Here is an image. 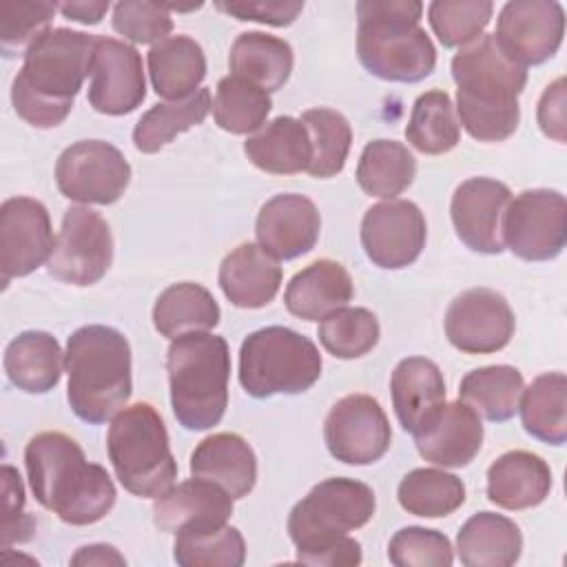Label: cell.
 Segmentation results:
<instances>
[{
    "label": "cell",
    "instance_id": "34",
    "mask_svg": "<svg viewBox=\"0 0 567 567\" xmlns=\"http://www.w3.org/2000/svg\"><path fill=\"white\" fill-rule=\"evenodd\" d=\"M520 421L529 436L563 445L567 441V379L563 372L536 377L520 394Z\"/></svg>",
    "mask_w": 567,
    "mask_h": 567
},
{
    "label": "cell",
    "instance_id": "7",
    "mask_svg": "<svg viewBox=\"0 0 567 567\" xmlns=\"http://www.w3.org/2000/svg\"><path fill=\"white\" fill-rule=\"evenodd\" d=\"M106 450L122 487L142 498H157L175 485L177 463L168 432L151 403L124 405L111 421Z\"/></svg>",
    "mask_w": 567,
    "mask_h": 567
},
{
    "label": "cell",
    "instance_id": "2",
    "mask_svg": "<svg viewBox=\"0 0 567 567\" xmlns=\"http://www.w3.org/2000/svg\"><path fill=\"white\" fill-rule=\"evenodd\" d=\"M97 35L58 27L42 33L24 53L11 84L16 113L35 128H53L66 120L86 75Z\"/></svg>",
    "mask_w": 567,
    "mask_h": 567
},
{
    "label": "cell",
    "instance_id": "42",
    "mask_svg": "<svg viewBox=\"0 0 567 567\" xmlns=\"http://www.w3.org/2000/svg\"><path fill=\"white\" fill-rule=\"evenodd\" d=\"M301 124L308 131L312 157L308 164V173L312 177H334L343 171L350 144L352 128L346 115L334 109H310L301 115Z\"/></svg>",
    "mask_w": 567,
    "mask_h": 567
},
{
    "label": "cell",
    "instance_id": "37",
    "mask_svg": "<svg viewBox=\"0 0 567 567\" xmlns=\"http://www.w3.org/2000/svg\"><path fill=\"white\" fill-rule=\"evenodd\" d=\"M213 109L210 91L197 89L193 95L175 102L153 104L133 128V144L142 153H157L179 133L202 124Z\"/></svg>",
    "mask_w": 567,
    "mask_h": 567
},
{
    "label": "cell",
    "instance_id": "31",
    "mask_svg": "<svg viewBox=\"0 0 567 567\" xmlns=\"http://www.w3.org/2000/svg\"><path fill=\"white\" fill-rule=\"evenodd\" d=\"M153 91L171 102L193 95L206 78V55L188 35H168L148 51Z\"/></svg>",
    "mask_w": 567,
    "mask_h": 567
},
{
    "label": "cell",
    "instance_id": "23",
    "mask_svg": "<svg viewBox=\"0 0 567 567\" xmlns=\"http://www.w3.org/2000/svg\"><path fill=\"white\" fill-rule=\"evenodd\" d=\"M190 474L219 485L233 498H244L257 483V456L239 434H210L193 450Z\"/></svg>",
    "mask_w": 567,
    "mask_h": 567
},
{
    "label": "cell",
    "instance_id": "14",
    "mask_svg": "<svg viewBox=\"0 0 567 567\" xmlns=\"http://www.w3.org/2000/svg\"><path fill=\"white\" fill-rule=\"evenodd\" d=\"M565 11L556 0H512L503 4L494 40L520 66L547 62L563 44Z\"/></svg>",
    "mask_w": 567,
    "mask_h": 567
},
{
    "label": "cell",
    "instance_id": "49",
    "mask_svg": "<svg viewBox=\"0 0 567 567\" xmlns=\"http://www.w3.org/2000/svg\"><path fill=\"white\" fill-rule=\"evenodd\" d=\"M219 11L237 18L264 22L270 27H288L303 11L301 0H248V2H217Z\"/></svg>",
    "mask_w": 567,
    "mask_h": 567
},
{
    "label": "cell",
    "instance_id": "43",
    "mask_svg": "<svg viewBox=\"0 0 567 567\" xmlns=\"http://www.w3.org/2000/svg\"><path fill=\"white\" fill-rule=\"evenodd\" d=\"M321 346L337 359H357L368 354L381 334L379 319L368 308H337L319 323Z\"/></svg>",
    "mask_w": 567,
    "mask_h": 567
},
{
    "label": "cell",
    "instance_id": "36",
    "mask_svg": "<svg viewBox=\"0 0 567 567\" xmlns=\"http://www.w3.org/2000/svg\"><path fill=\"white\" fill-rule=\"evenodd\" d=\"M173 558L182 567H239L246 560V543L228 523L193 525L175 534Z\"/></svg>",
    "mask_w": 567,
    "mask_h": 567
},
{
    "label": "cell",
    "instance_id": "51",
    "mask_svg": "<svg viewBox=\"0 0 567 567\" xmlns=\"http://www.w3.org/2000/svg\"><path fill=\"white\" fill-rule=\"evenodd\" d=\"M71 565L91 567V565H126V558L113 547L104 543L84 545L71 556Z\"/></svg>",
    "mask_w": 567,
    "mask_h": 567
},
{
    "label": "cell",
    "instance_id": "32",
    "mask_svg": "<svg viewBox=\"0 0 567 567\" xmlns=\"http://www.w3.org/2000/svg\"><path fill=\"white\" fill-rule=\"evenodd\" d=\"M295 55L286 40L264 33H239L228 53V66L233 75L252 82L264 91L281 89L292 73Z\"/></svg>",
    "mask_w": 567,
    "mask_h": 567
},
{
    "label": "cell",
    "instance_id": "19",
    "mask_svg": "<svg viewBox=\"0 0 567 567\" xmlns=\"http://www.w3.org/2000/svg\"><path fill=\"white\" fill-rule=\"evenodd\" d=\"M512 190L492 177H470L452 195L450 215L458 239L474 252L498 255L505 250L503 217Z\"/></svg>",
    "mask_w": 567,
    "mask_h": 567
},
{
    "label": "cell",
    "instance_id": "41",
    "mask_svg": "<svg viewBox=\"0 0 567 567\" xmlns=\"http://www.w3.org/2000/svg\"><path fill=\"white\" fill-rule=\"evenodd\" d=\"M272 109L268 91L255 86L252 82L226 75L217 82L213 97V117L219 128L233 135H248L266 124Z\"/></svg>",
    "mask_w": 567,
    "mask_h": 567
},
{
    "label": "cell",
    "instance_id": "30",
    "mask_svg": "<svg viewBox=\"0 0 567 567\" xmlns=\"http://www.w3.org/2000/svg\"><path fill=\"white\" fill-rule=\"evenodd\" d=\"M248 159L272 175H295L308 171L312 146L301 120L279 115L266 122L244 142Z\"/></svg>",
    "mask_w": 567,
    "mask_h": 567
},
{
    "label": "cell",
    "instance_id": "27",
    "mask_svg": "<svg viewBox=\"0 0 567 567\" xmlns=\"http://www.w3.org/2000/svg\"><path fill=\"white\" fill-rule=\"evenodd\" d=\"M352 295L354 284L348 270L334 259H317L288 281L284 303L290 315L303 321H319L343 308Z\"/></svg>",
    "mask_w": 567,
    "mask_h": 567
},
{
    "label": "cell",
    "instance_id": "29",
    "mask_svg": "<svg viewBox=\"0 0 567 567\" xmlns=\"http://www.w3.org/2000/svg\"><path fill=\"white\" fill-rule=\"evenodd\" d=\"M2 363L9 381L29 394L51 392L62 377L60 343L44 330H24L11 339Z\"/></svg>",
    "mask_w": 567,
    "mask_h": 567
},
{
    "label": "cell",
    "instance_id": "1",
    "mask_svg": "<svg viewBox=\"0 0 567 567\" xmlns=\"http://www.w3.org/2000/svg\"><path fill=\"white\" fill-rule=\"evenodd\" d=\"M24 465L35 501L66 525H93L115 505L109 472L89 463L78 441L62 432H40L24 447Z\"/></svg>",
    "mask_w": 567,
    "mask_h": 567
},
{
    "label": "cell",
    "instance_id": "21",
    "mask_svg": "<svg viewBox=\"0 0 567 567\" xmlns=\"http://www.w3.org/2000/svg\"><path fill=\"white\" fill-rule=\"evenodd\" d=\"M419 454L441 467H465L474 461L483 445V423L478 414L458 401L443 403V408L414 434Z\"/></svg>",
    "mask_w": 567,
    "mask_h": 567
},
{
    "label": "cell",
    "instance_id": "13",
    "mask_svg": "<svg viewBox=\"0 0 567 567\" xmlns=\"http://www.w3.org/2000/svg\"><path fill=\"white\" fill-rule=\"evenodd\" d=\"M323 441L337 461L370 465L388 452L392 430L374 396L348 394L330 408L323 423Z\"/></svg>",
    "mask_w": 567,
    "mask_h": 567
},
{
    "label": "cell",
    "instance_id": "40",
    "mask_svg": "<svg viewBox=\"0 0 567 567\" xmlns=\"http://www.w3.org/2000/svg\"><path fill=\"white\" fill-rule=\"evenodd\" d=\"M405 140L425 155H441L458 144L461 124L445 91H425L414 100L405 126Z\"/></svg>",
    "mask_w": 567,
    "mask_h": 567
},
{
    "label": "cell",
    "instance_id": "12",
    "mask_svg": "<svg viewBox=\"0 0 567 567\" xmlns=\"http://www.w3.org/2000/svg\"><path fill=\"white\" fill-rule=\"evenodd\" d=\"M111 264L113 235L106 219L86 206L66 208L47 261L49 275L64 284L91 286L106 275Z\"/></svg>",
    "mask_w": 567,
    "mask_h": 567
},
{
    "label": "cell",
    "instance_id": "26",
    "mask_svg": "<svg viewBox=\"0 0 567 567\" xmlns=\"http://www.w3.org/2000/svg\"><path fill=\"white\" fill-rule=\"evenodd\" d=\"M233 496L219 485L190 478L173 485L153 503V523L166 534H177L184 527L226 523L233 514Z\"/></svg>",
    "mask_w": 567,
    "mask_h": 567
},
{
    "label": "cell",
    "instance_id": "38",
    "mask_svg": "<svg viewBox=\"0 0 567 567\" xmlns=\"http://www.w3.org/2000/svg\"><path fill=\"white\" fill-rule=\"evenodd\" d=\"M416 175V159L396 140H372L357 164V184L372 197L392 199L401 195Z\"/></svg>",
    "mask_w": 567,
    "mask_h": 567
},
{
    "label": "cell",
    "instance_id": "15",
    "mask_svg": "<svg viewBox=\"0 0 567 567\" xmlns=\"http://www.w3.org/2000/svg\"><path fill=\"white\" fill-rule=\"evenodd\" d=\"M425 217L408 199L379 202L361 219V246L379 268L399 270L414 264L425 246Z\"/></svg>",
    "mask_w": 567,
    "mask_h": 567
},
{
    "label": "cell",
    "instance_id": "5",
    "mask_svg": "<svg viewBox=\"0 0 567 567\" xmlns=\"http://www.w3.org/2000/svg\"><path fill=\"white\" fill-rule=\"evenodd\" d=\"M423 4L416 0L357 2V55L377 78L421 82L436 66V49L419 27Z\"/></svg>",
    "mask_w": 567,
    "mask_h": 567
},
{
    "label": "cell",
    "instance_id": "52",
    "mask_svg": "<svg viewBox=\"0 0 567 567\" xmlns=\"http://www.w3.org/2000/svg\"><path fill=\"white\" fill-rule=\"evenodd\" d=\"M58 11H62L64 18L75 22L97 24L109 11V2H60Z\"/></svg>",
    "mask_w": 567,
    "mask_h": 567
},
{
    "label": "cell",
    "instance_id": "25",
    "mask_svg": "<svg viewBox=\"0 0 567 567\" xmlns=\"http://www.w3.org/2000/svg\"><path fill=\"white\" fill-rule=\"evenodd\" d=\"M551 489L547 461L527 450L501 454L487 470V498L503 509H529L540 505Z\"/></svg>",
    "mask_w": 567,
    "mask_h": 567
},
{
    "label": "cell",
    "instance_id": "3",
    "mask_svg": "<svg viewBox=\"0 0 567 567\" xmlns=\"http://www.w3.org/2000/svg\"><path fill=\"white\" fill-rule=\"evenodd\" d=\"M458 124L478 142H503L514 135L527 84L525 66L503 53L494 35L483 33L452 58Z\"/></svg>",
    "mask_w": 567,
    "mask_h": 567
},
{
    "label": "cell",
    "instance_id": "22",
    "mask_svg": "<svg viewBox=\"0 0 567 567\" xmlns=\"http://www.w3.org/2000/svg\"><path fill=\"white\" fill-rule=\"evenodd\" d=\"M392 408L405 432H421L445 403V381L439 365L425 357H408L390 377Z\"/></svg>",
    "mask_w": 567,
    "mask_h": 567
},
{
    "label": "cell",
    "instance_id": "10",
    "mask_svg": "<svg viewBox=\"0 0 567 567\" xmlns=\"http://www.w3.org/2000/svg\"><path fill=\"white\" fill-rule=\"evenodd\" d=\"M131 182V164L104 140H80L55 162V184L66 199L80 204H115Z\"/></svg>",
    "mask_w": 567,
    "mask_h": 567
},
{
    "label": "cell",
    "instance_id": "50",
    "mask_svg": "<svg viewBox=\"0 0 567 567\" xmlns=\"http://www.w3.org/2000/svg\"><path fill=\"white\" fill-rule=\"evenodd\" d=\"M538 124L547 137L565 142V78L551 82L540 95Z\"/></svg>",
    "mask_w": 567,
    "mask_h": 567
},
{
    "label": "cell",
    "instance_id": "11",
    "mask_svg": "<svg viewBox=\"0 0 567 567\" xmlns=\"http://www.w3.org/2000/svg\"><path fill=\"white\" fill-rule=\"evenodd\" d=\"M503 241L525 261H547L567 241V202L551 188H532L509 199L503 217Z\"/></svg>",
    "mask_w": 567,
    "mask_h": 567
},
{
    "label": "cell",
    "instance_id": "33",
    "mask_svg": "<svg viewBox=\"0 0 567 567\" xmlns=\"http://www.w3.org/2000/svg\"><path fill=\"white\" fill-rule=\"evenodd\" d=\"M215 297L199 284L179 281L159 292L153 306V326L162 337L175 339L186 332H206L219 323Z\"/></svg>",
    "mask_w": 567,
    "mask_h": 567
},
{
    "label": "cell",
    "instance_id": "18",
    "mask_svg": "<svg viewBox=\"0 0 567 567\" xmlns=\"http://www.w3.org/2000/svg\"><path fill=\"white\" fill-rule=\"evenodd\" d=\"M144 97L146 80L137 49L122 40L97 35L91 62L89 104L104 115H126Z\"/></svg>",
    "mask_w": 567,
    "mask_h": 567
},
{
    "label": "cell",
    "instance_id": "28",
    "mask_svg": "<svg viewBox=\"0 0 567 567\" xmlns=\"http://www.w3.org/2000/svg\"><path fill=\"white\" fill-rule=\"evenodd\" d=\"M520 527L494 512L470 516L456 534V551L465 567H509L520 558Z\"/></svg>",
    "mask_w": 567,
    "mask_h": 567
},
{
    "label": "cell",
    "instance_id": "8",
    "mask_svg": "<svg viewBox=\"0 0 567 567\" xmlns=\"http://www.w3.org/2000/svg\"><path fill=\"white\" fill-rule=\"evenodd\" d=\"M319 377L317 346L292 328L266 326L250 332L239 348V383L255 399L306 392Z\"/></svg>",
    "mask_w": 567,
    "mask_h": 567
},
{
    "label": "cell",
    "instance_id": "45",
    "mask_svg": "<svg viewBox=\"0 0 567 567\" xmlns=\"http://www.w3.org/2000/svg\"><path fill=\"white\" fill-rule=\"evenodd\" d=\"M58 11L55 2H0V49L4 58L27 53L29 47L47 33Z\"/></svg>",
    "mask_w": 567,
    "mask_h": 567
},
{
    "label": "cell",
    "instance_id": "16",
    "mask_svg": "<svg viewBox=\"0 0 567 567\" xmlns=\"http://www.w3.org/2000/svg\"><path fill=\"white\" fill-rule=\"evenodd\" d=\"M516 319L507 299L492 288L461 292L445 312V334L465 354H492L514 337Z\"/></svg>",
    "mask_w": 567,
    "mask_h": 567
},
{
    "label": "cell",
    "instance_id": "17",
    "mask_svg": "<svg viewBox=\"0 0 567 567\" xmlns=\"http://www.w3.org/2000/svg\"><path fill=\"white\" fill-rule=\"evenodd\" d=\"M49 210L33 197H9L0 206V270L2 286L27 277L49 261L53 250Z\"/></svg>",
    "mask_w": 567,
    "mask_h": 567
},
{
    "label": "cell",
    "instance_id": "4",
    "mask_svg": "<svg viewBox=\"0 0 567 567\" xmlns=\"http://www.w3.org/2000/svg\"><path fill=\"white\" fill-rule=\"evenodd\" d=\"M64 368L69 374V405L86 423H104L131 399V346L111 326L78 328L66 341Z\"/></svg>",
    "mask_w": 567,
    "mask_h": 567
},
{
    "label": "cell",
    "instance_id": "6",
    "mask_svg": "<svg viewBox=\"0 0 567 567\" xmlns=\"http://www.w3.org/2000/svg\"><path fill=\"white\" fill-rule=\"evenodd\" d=\"M171 408L179 425L199 432L215 427L228 408L230 350L224 337L186 332L166 352Z\"/></svg>",
    "mask_w": 567,
    "mask_h": 567
},
{
    "label": "cell",
    "instance_id": "35",
    "mask_svg": "<svg viewBox=\"0 0 567 567\" xmlns=\"http://www.w3.org/2000/svg\"><path fill=\"white\" fill-rule=\"evenodd\" d=\"M525 381L514 365H485L467 372L458 399L492 423H503L518 412Z\"/></svg>",
    "mask_w": 567,
    "mask_h": 567
},
{
    "label": "cell",
    "instance_id": "47",
    "mask_svg": "<svg viewBox=\"0 0 567 567\" xmlns=\"http://www.w3.org/2000/svg\"><path fill=\"white\" fill-rule=\"evenodd\" d=\"M113 31L137 44H151L168 38L173 31L171 13L164 4L124 0L113 7Z\"/></svg>",
    "mask_w": 567,
    "mask_h": 567
},
{
    "label": "cell",
    "instance_id": "48",
    "mask_svg": "<svg viewBox=\"0 0 567 567\" xmlns=\"http://www.w3.org/2000/svg\"><path fill=\"white\" fill-rule=\"evenodd\" d=\"M2 547L7 549L11 543L29 540L35 520L24 512V487L16 467L2 465Z\"/></svg>",
    "mask_w": 567,
    "mask_h": 567
},
{
    "label": "cell",
    "instance_id": "24",
    "mask_svg": "<svg viewBox=\"0 0 567 567\" xmlns=\"http://www.w3.org/2000/svg\"><path fill=\"white\" fill-rule=\"evenodd\" d=\"M219 286L237 308L268 306L281 286V266L259 244L246 241L219 264Z\"/></svg>",
    "mask_w": 567,
    "mask_h": 567
},
{
    "label": "cell",
    "instance_id": "44",
    "mask_svg": "<svg viewBox=\"0 0 567 567\" xmlns=\"http://www.w3.org/2000/svg\"><path fill=\"white\" fill-rule=\"evenodd\" d=\"M494 4L487 0H434L427 20L443 47H465L483 35Z\"/></svg>",
    "mask_w": 567,
    "mask_h": 567
},
{
    "label": "cell",
    "instance_id": "20",
    "mask_svg": "<svg viewBox=\"0 0 567 567\" xmlns=\"http://www.w3.org/2000/svg\"><path fill=\"white\" fill-rule=\"evenodd\" d=\"M321 215L312 199L297 193L270 197L257 213L255 235L275 259H295L310 252L319 239Z\"/></svg>",
    "mask_w": 567,
    "mask_h": 567
},
{
    "label": "cell",
    "instance_id": "46",
    "mask_svg": "<svg viewBox=\"0 0 567 567\" xmlns=\"http://www.w3.org/2000/svg\"><path fill=\"white\" fill-rule=\"evenodd\" d=\"M388 558L396 567H450L454 549L445 534L410 525L390 538Z\"/></svg>",
    "mask_w": 567,
    "mask_h": 567
},
{
    "label": "cell",
    "instance_id": "39",
    "mask_svg": "<svg viewBox=\"0 0 567 567\" xmlns=\"http://www.w3.org/2000/svg\"><path fill=\"white\" fill-rule=\"evenodd\" d=\"M396 498L408 514L441 518L465 503V485L458 476L445 470L416 467L401 478Z\"/></svg>",
    "mask_w": 567,
    "mask_h": 567
},
{
    "label": "cell",
    "instance_id": "9",
    "mask_svg": "<svg viewBox=\"0 0 567 567\" xmlns=\"http://www.w3.org/2000/svg\"><path fill=\"white\" fill-rule=\"evenodd\" d=\"M377 509V498L370 485L334 476L317 483L288 516V536L297 547V563H303L363 527Z\"/></svg>",
    "mask_w": 567,
    "mask_h": 567
}]
</instances>
